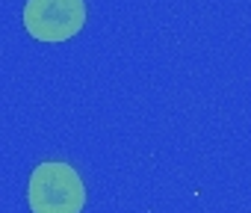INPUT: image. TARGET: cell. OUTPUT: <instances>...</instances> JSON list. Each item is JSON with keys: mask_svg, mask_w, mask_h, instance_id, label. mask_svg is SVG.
Masks as SVG:
<instances>
[{"mask_svg": "<svg viewBox=\"0 0 251 213\" xmlns=\"http://www.w3.org/2000/svg\"><path fill=\"white\" fill-rule=\"evenodd\" d=\"M27 201L33 213H83L86 184L71 163L45 160L30 175Z\"/></svg>", "mask_w": 251, "mask_h": 213, "instance_id": "1", "label": "cell"}, {"mask_svg": "<svg viewBox=\"0 0 251 213\" xmlns=\"http://www.w3.org/2000/svg\"><path fill=\"white\" fill-rule=\"evenodd\" d=\"M86 0H27L24 3V30L48 45L68 42L86 27Z\"/></svg>", "mask_w": 251, "mask_h": 213, "instance_id": "2", "label": "cell"}]
</instances>
